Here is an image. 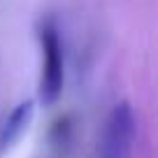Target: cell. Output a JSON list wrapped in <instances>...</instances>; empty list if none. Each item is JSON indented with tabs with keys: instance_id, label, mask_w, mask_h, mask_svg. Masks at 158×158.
I'll use <instances>...</instances> for the list:
<instances>
[{
	"instance_id": "6da1fadb",
	"label": "cell",
	"mask_w": 158,
	"mask_h": 158,
	"mask_svg": "<svg viewBox=\"0 0 158 158\" xmlns=\"http://www.w3.org/2000/svg\"><path fill=\"white\" fill-rule=\"evenodd\" d=\"M40 51H42V68H40V86L37 98L44 107L58 102L65 84V56H63V40L58 26L51 16H47L37 30Z\"/></svg>"
},
{
	"instance_id": "7a4b0ae2",
	"label": "cell",
	"mask_w": 158,
	"mask_h": 158,
	"mask_svg": "<svg viewBox=\"0 0 158 158\" xmlns=\"http://www.w3.org/2000/svg\"><path fill=\"white\" fill-rule=\"evenodd\" d=\"M135 114L128 102H118L107 114L98 158H130L135 142Z\"/></svg>"
},
{
	"instance_id": "3957f363",
	"label": "cell",
	"mask_w": 158,
	"mask_h": 158,
	"mask_svg": "<svg viewBox=\"0 0 158 158\" xmlns=\"http://www.w3.org/2000/svg\"><path fill=\"white\" fill-rule=\"evenodd\" d=\"M33 109H35V102L26 100V102H19L2 118V123H0V149L12 147L23 135V130L28 128L30 118H33Z\"/></svg>"
}]
</instances>
